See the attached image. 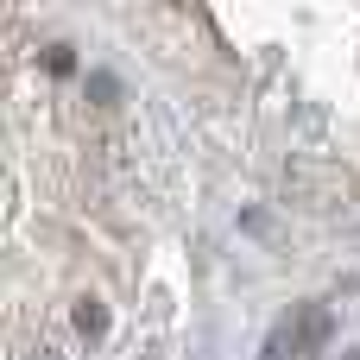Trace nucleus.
<instances>
[{"label": "nucleus", "instance_id": "1", "mask_svg": "<svg viewBox=\"0 0 360 360\" xmlns=\"http://www.w3.org/2000/svg\"><path fill=\"white\" fill-rule=\"evenodd\" d=\"M323 342H329V310L323 304H297L278 329H272V360H316L323 354Z\"/></svg>", "mask_w": 360, "mask_h": 360}, {"label": "nucleus", "instance_id": "2", "mask_svg": "<svg viewBox=\"0 0 360 360\" xmlns=\"http://www.w3.org/2000/svg\"><path fill=\"white\" fill-rule=\"evenodd\" d=\"M76 329H82V335H101V329H108V310H101V304L89 297V304L76 310Z\"/></svg>", "mask_w": 360, "mask_h": 360}, {"label": "nucleus", "instance_id": "3", "mask_svg": "<svg viewBox=\"0 0 360 360\" xmlns=\"http://www.w3.org/2000/svg\"><path fill=\"white\" fill-rule=\"evenodd\" d=\"M13 360H63V354H57L51 342H19V354H13Z\"/></svg>", "mask_w": 360, "mask_h": 360}]
</instances>
